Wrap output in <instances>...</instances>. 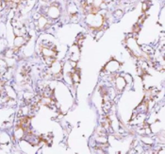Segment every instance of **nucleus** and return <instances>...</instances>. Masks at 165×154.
<instances>
[{
	"label": "nucleus",
	"instance_id": "nucleus-3",
	"mask_svg": "<svg viewBox=\"0 0 165 154\" xmlns=\"http://www.w3.org/2000/svg\"><path fill=\"white\" fill-rule=\"evenodd\" d=\"M115 84H116V88H117L119 91H122L124 88V86H126L127 82L123 77H116L115 78Z\"/></svg>",
	"mask_w": 165,
	"mask_h": 154
},
{
	"label": "nucleus",
	"instance_id": "nucleus-4",
	"mask_svg": "<svg viewBox=\"0 0 165 154\" xmlns=\"http://www.w3.org/2000/svg\"><path fill=\"white\" fill-rule=\"evenodd\" d=\"M59 11L57 7H54V6H52L51 8H49V9L47 10V15L49 16V17L51 18H58L59 16Z\"/></svg>",
	"mask_w": 165,
	"mask_h": 154
},
{
	"label": "nucleus",
	"instance_id": "nucleus-5",
	"mask_svg": "<svg viewBox=\"0 0 165 154\" xmlns=\"http://www.w3.org/2000/svg\"><path fill=\"white\" fill-rule=\"evenodd\" d=\"M119 68V63L116 60H111V62L108 63L106 65V71L108 72H115Z\"/></svg>",
	"mask_w": 165,
	"mask_h": 154
},
{
	"label": "nucleus",
	"instance_id": "nucleus-7",
	"mask_svg": "<svg viewBox=\"0 0 165 154\" xmlns=\"http://www.w3.org/2000/svg\"><path fill=\"white\" fill-rule=\"evenodd\" d=\"M24 43H25V41H24V36H17V38L14 41V46L18 48L20 46H22Z\"/></svg>",
	"mask_w": 165,
	"mask_h": 154
},
{
	"label": "nucleus",
	"instance_id": "nucleus-6",
	"mask_svg": "<svg viewBox=\"0 0 165 154\" xmlns=\"http://www.w3.org/2000/svg\"><path fill=\"white\" fill-rule=\"evenodd\" d=\"M38 24H39V27H40V28H45L46 27V26H47V20L45 19V17H43V16H41V17L39 18V20H38Z\"/></svg>",
	"mask_w": 165,
	"mask_h": 154
},
{
	"label": "nucleus",
	"instance_id": "nucleus-8",
	"mask_svg": "<svg viewBox=\"0 0 165 154\" xmlns=\"http://www.w3.org/2000/svg\"><path fill=\"white\" fill-rule=\"evenodd\" d=\"M68 11H69V13H72V14L76 13V5L74 3L70 4V5H69V10H68Z\"/></svg>",
	"mask_w": 165,
	"mask_h": 154
},
{
	"label": "nucleus",
	"instance_id": "nucleus-1",
	"mask_svg": "<svg viewBox=\"0 0 165 154\" xmlns=\"http://www.w3.org/2000/svg\"><path fill=\"white\" fill-rule=\"evenodd\" d=\"M87 23L92 27H101L102 24L104 23V19L101 15H94V13H92L87 17Z\"/></svg>",
	"mask_w": 165,
	"mask_h": 154
},
{
	"label": "nucleus",
	"instance_id": "nucleus-2",
	"mask_svg": "<svg viewBox=\"0 0 165 154\" xmlns=\"http://www.w3.org/2000/svg\"><path fill=\"white\" fill-rule=\"evenodd\" d=\"M79 58V46H78L76 44V46H72L70 48V51H69V59L71 60H73V62H76V60H78Z\"/></svg>",
	"mask_w": 165,
	"mask_h": 154
},
{
	"label": "nucleus",
	"instance_id": "nucleus-9",
	"mask_svg": "<svg viewBox=\"0 0 165 154\" xmlns=\"http://www.w3.org/2000/svg\"><path fill=\"white\" fill-rule=\"evenodd\" d=\"M142 49H143L144 52H146V53H152V52H153L152 47H151V46H143Z\"/></svg>",
	"mask_w": 165,
	"mask_h": 154
}]
</instances>
